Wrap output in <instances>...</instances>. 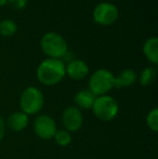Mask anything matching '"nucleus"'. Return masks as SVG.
Instances as JSON below:
<instances>
[{
	"label": "nucleus",
	"mask_w": 158,
	"mask_h": 159,
	"mask_svg": "<svg viewBox=\"0 0 158 159\" xmlns=\"http://www.w3.org/2000/svg\"><path fill=\"white\" fill-rule=\"evenodd\" d=\"M37 78L44 86H54L65 77V63L59 59H46L37 67Z\"/></svg>",
	"instance_id": "nucleus-1"
},
{
	"label": "nucleus",
	"mask_w": 158,
	"mask_h": 159,
	"mask_svg": "<svg viewBox=\"0 0 158 159\" xmlns=\"http://www.w3.org/2000/svg\"><path fill=\"white\" fill-rule=\"evenodd\" d=\"M40 48L49 59L61 60L67 53L68 46L66 40L59 33L49 32L42 36L40 40Z\"/></svg>",
	"instance_id": "nucleus-2"
},
{
	"label": "nucleus",
	"mask_w": 158,
	"mask_h": 159,
	"mask_svg": "<svg viewBox=\"0 0 158 159\" xmlns=\"http://www.w3.org/2000/svg\"><path fill=\"white\" fill-rule=\"evenodd\" d=\"M115 86V76L108 69L95 70L89 79V90L95 96L106 95Z\"/></svg>",
	"instance_id": "nucleus-3"
},
{
	"label": "nucleus",
	"mask_w": 158,
	"mask_h": 159,
	"mask_svg": "<svg viewBox=\"0 0 158 159\" xmlns=\"http://www.w3.org/2000/svg\"><path fill=\"white\" fill-rule=\"evenodd\" d=\"M92 111L97 118L102 121H111L118 115L119 106L117 101L111 95L97 96L92 106Z\"/></svg>",
	"instance_id": "nucleus-4"
},
{
	"label": "nucleus",
	"mask_w": 158,
	"mask_h": 159,
	"mask_svg": "<svg viewBox=\"0 0 158 159\" xmlns=\"http://www.w3.org/2000/svg\"><path fill=\"white\" fill-rule=\"evenodd\" d=\"M44 104V98L42 92L36 87H28L23 91L20 98L21 111L26 115H35L42 109Z\"/></svg>",
	"instance_id": "nucleus-5"
},
{
	"label": "nucleus",
	"mask_w": 158,
	"mask_h": 159,
	"mask_svg": "<svg viewBox=\"0 0 158 159\" xmlns=\"http://www.w3.org/2000/svg\"><path fill=\"white\" fill-rule=\"evenodd\" d=\"M93 21L101 26H111L118 20V8L112 2H101L93 10Z\"/></svg>",
	"instance_id": "nucleus-6"
},
{
	"label": "nucleus",
	"mask_w": 158,
	"mask_h": 159,
	"mask_svg": "<svg viewBox=\"0 0 158 159\" xmlns=\"http://www.w3.org/2000/svg\"><path fill=\"white\" fill-rule=\"evenodd\" d=\"M56 125L52 117L49 115H40L34 121V132L42 140L53 139L56 133Z\"/></svg>",
	"instance_id": "nucleus-7"
},
{
	"label": "nucleus",
	"mask_w": 158,
	"mask_h": 159,
	"mask_svg": "<svg viewBox=\"0 0 158 159\" xmlns=\"http://www.w3.org/2000/svg\"><path fill=\"white\" fill-rule=\"evenodd\" d=\"M62 121L65 127V130L70 133L78 131L82 127V122H84L81 111L76 106L66 107L62 114Z\"/></svg>",
	"instance_id": "nucleus-8"
},
{
	"label": "nucleus",
	"mask_w": 158,
	"mask_h": 159,
	"mask_svg": "<svg viewBox=\"0 0 158 159\" xmlns=\"http://www.w3.org/2000/svg\"><path fill=\"white\" fill-rule=\"evenodd\" d=\"M65 74L73 80H82L88 76L89 66L82 60H72L67 65H65Z\"/></svg>",
	"instance_id": "nucleus-9"
},
{
	"label": "nucleus",
	"mask_w": 158,
	"mask_h": 159,
	"mask_svg": "<svg viewBox=\"0 0 158 159\" xmlns=\"http://www.w3.org/2000/svg\"><path fill=\"white\" fill-rule=\"evenodd\" d=\"M28 116L23 111H14L7 119V126L14 132H21L28 126Z\"/></svg>",
	"instance_id": "nucleus-10"
},
{
	"label": "nucleus",
	"mask_w": 158,
	"mask_h": 159,
	"mask_svg": "<svg viewBox=\"0 0 158 159\" xmlns=\"http://www.w3.org/2000/svg\"><path fill=\"white\" fill-rule=\"evenodd\" d=\"M95 98H97V96L93 94L89 89H86V90H80L76 93L74 98V102L77 105V108L91 109Z\"/></svg>",
	"instance_id": "nucleus-11"
},
{
	"label": "nucleus",
	"mask_w": 158,
	"mask_h": 159,
	"mask_svg": "<svg viewBox=\"0 0 158 159\" xmlns=\"http://www.w3.org/2000/svg\"><path fill=\"white\" fill-rule=\"evenodd\" d=\"M143 53L148 62L153 65L158 64V38L151 37L143 44Z\"/></svg>",
	"instance_id": "nucleus-12"
},
{
	"label": "nucleus",
	"mask_w": 158,
	"mask_h": 159,
	"mask_svg": "<svg viewBox=\"0 0 158 159\" xmlns=\"http://www.w3.org/2000/svg\"><path fill=\"white\" fill-rule=\"evenodd\" d=\"M138 80V75L133 69H124L115 77V86L114 88H128L134 84Z\"/></svg>",
	"instance_id": "nucleus-13"
},
{
	"label": "nucleus",
	"mask_w": 158,
	"mask_h": 159,
	"mask_svg": "<svg viewBox=\"0 0 158 159\" xmlns=\"http://www.w3.org/2000/svg\"><path fill=\"white\" fill-rule=\"evenodd\" d=\"M156 69L154 67H146L141 71L139 77V81L141 84V86L143 87H148L151 84H154L155 79H156Z\"/></svg>",
	"instance_id": "nucleus-14"
},
{
	"label": "nucleus",
	"mask_w": 158,
	"mask_h": 159,
	"mask_svg": "<svg viewBox=\"0 0 158 159\" xmlns=\"http://www.w3.org/2000/svg\"><path fill=\"white\" fill-rule=\"evenodd\" d=\"M17 32V25L13 20H3L0 22V35L3 37H12Z\"/></svg>",
	"instance_id": "nucleus-15"
},
{
	"label": "nucleus",
	"mask_w": 158,
	"mask_h": 159,
	"mask_svg": "<svg viewBox=\"0 0 158 159\" xmlns=\"http://www.w3.org/2000/svg\"><path fill=\"white\" fill-rule=\"evenodd\" d=\"M54 141L60 146H67L72 143V134L66 130H59L53 136Z\"/></svg>",
	"instance_id": "nucleus-16"
},
{
	"label": "nucleus",
	"mask_w": 158,
	"mask_h": 159,
	"mask_svg": "<svg viewBox=\"0 0 158 159\" xmlns=\"http://www.w3.org/2000/svg\"><path fill=\"white\" fill-rule=\"evenodd\" d=\"M146 126L153 132L158 131V109L155 107L146 116Z\"/></svg>",
	"instance_id": "nucleus-17"
},
{
	"label": "nucleus",
	"mask_w": 158,
	"mask_h": 159,
	"mask_svg": "<svg viewBox=\"0 0 158 159\" xmlns=\"http://www.w3.org/2000/svg\"><path fill=\"white\" fill-rule=\"evenodd\" d=\"M8 3L15 10H24L27 7L28 0H8Z\"/></svg>",
	"instance_id": "nucleus-18"
},
{
	"label": "nucleus",
	"mask_w": 158,
	"mask_h": 159,
	"mask_svg": "<svg viewBox=\"0 0 158 159\" xmlns=\"http://www.w3.org/2000/svg\"><path fill=\"white\" fill-rule=\"evenodd\" d=\"M4 133H6V122H4V120L0 117V141L3 139Z\"/></svg>",
	"instance_id": "nucleus-19"
},
{
	"label": "nucleus",
	"mask_w": 158,
	"mask_h": 159,
	"mask_svg": "<svg viewBox=\"0 0 158 159\" xmlns=\"http://www.w3.org/2000/svg\"><path fill=\"white\" fill-rule=\"evenodd\" d=\"M8 3V0H0V8L3 6H6V4Z\"/></svg>",
	"instance_id": "nucleus-20"
}]
</instances>
